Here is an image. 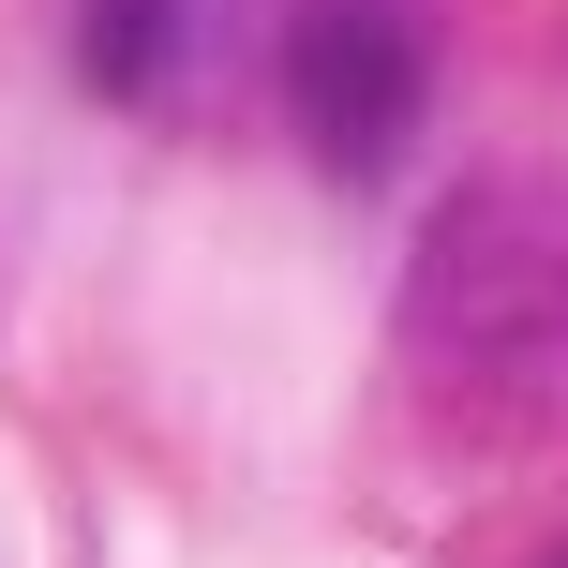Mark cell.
<instances>
[{"label": "cell", "mask_w": 568, "mask_h": 568, "mask_svg": "<svg viewBox=\"0 0 568 568\" xmlns=\"http://www.w3.org/2000/svg\"><path fill=\"white\" fill-rule=\"evenodd\" d=\"M389 374L449 464H509L568 434V165H479L419 225Z\"/></svg>", "instance_id": "cell-1"}, {"label": "cell", "mask_w": 568, "mask_h": 568, "mask_svg": "<svg viewBox=\"0 0 568 568\" xmlns=\"http://www.w3.org/2000/svg\"><path fill=\"white\" fill-rule=\"evenodd\" d=\"M284 120L314 135L329 180H374L404 150V120H419V30L389 0H314L284 30Z\"/></svg>", "instance_id": "cell-2"}, {"label": "cell", "mask_w": 568, "mask_h": 568, "mask_svg": "<svg viewBox=\"0 0 568 568\" xmlns=\"http://www.w3.org/2000/svg\"><path fill=\"white\" fill-rule=\"evenodd\" d=\"M180 45H195V0H75V75L105 105H165Z\"/></svg>", "instance_id": "cell-3"}, {"label": "cell", "mask_w": 568, "mask_h": 568, "mask_svg": "<svg viewBox=\"0 0 568 568\" xmlns=\"http://www.w3.org/2000/svg\"><path fill=\"white\" fill-rule=\"evenodd\" d=\"M539 568H568V554H539Z\"/></svg>", "instance_id": "cell-4"}]
</instances>
